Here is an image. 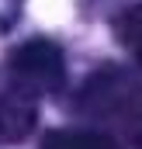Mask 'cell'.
I'll list each match as a JSON object with an SVG mask.
<instances>
[{
	"instance_id": "obj_2",
	"label": "cell",
	"mask_w": 142,
	"mask_h": 149,
	"mask_svg": "<svg viewBox=\"0 0 142 149\" xmlns=\"http://www.w3.org/2000/svg\"><path fill=\"white\" fill-rule=\"evenodd\" d=\"M35 94L24 90L17 80H0V146L21 142L35 128Z\"/></svg>"
},
{
	"instance_id": "obj_1",
	"label": "cell",
	"mask_w": 142,
	"mask_h": 149,
	"mask_svg": "<svg viewBox=\"0 0 142 149\" xmlns=\"http://www.w3.org/2000/svg\"><path fill=\"white\" fill-rule=\"evenodd\" d=\"M10 80H17L31 94H56L66 83V56L56 42L49 38H31L10 52Z\"/></svg>"
},
{
	"instance_id": "obj_4",
	"label": "cell",
	"mask_w": 142,
	"mask_h": 149,
	"mask_svg": "<svg viewBox=\"0 0 142 149\" xmlns=\"http://www.w3.org/2000/svg\"><path fill=\"white\" fill-rule=\"evenodd\" d=\"M118 35L125 42V49L135 56V63L142 66V3L128 7V10L118 17Z\"/></svg>"
},
{
	"instance_id": "obj_3",
	"label": "cell",
	"mask_w": 142,
	"mask_h": 149,
	"mask_svg": "<svg viewBox=\"0 0 142 149\" xmlns=\"http://www.w3.org/2000/svg\"><path fill=\"white\" fill-rule=\"evenodd\" d=\"M45 149H118L101 132H56L45 139Z\"/></svg>"
}]
</instances>
